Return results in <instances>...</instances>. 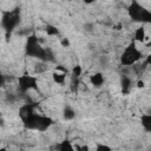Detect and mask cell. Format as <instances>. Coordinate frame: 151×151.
I'll list each match as a JSON object with an SVG mask.
<instances>
[{
  "label": "cell",
  "mask_w": 151,
  "mask_h": 151,
  "mask_svg": "<svg viewBox=\"0 0 151 151\" xmlns=\"http://www.w3.org/2000/svg\"><path fill=\"white\" fill-rule=\"evenodd\" d=\"M20 22V9L14 8L11 11H5L1 18V25L6 31V35H11V32Z\"/></svg>",
  "instance_id": "cell-3"
},
{
  "label": "cell",
  "mask_w": 151,
  "mask_h": 151,
  "mask_svg": "<svg viewBox=\"0 0 151 151\" xmlns=\"http://www.w3.org/2000/svg\"><path fill=\"white\" fill-rule=\"evenodd\" d=\"M41 114H38L35 112V106L32 104H26L20 109V117L27 129L37 130L38 120Z\"/></svg>",
  "instance_id": "cell-1"
},
{
  "label": "cell",
  "mask_w": 151,
  "mask_h": 151,
  "mask_svg": "<svg viewBox=\"0 0 151 151\" xmlns=\"http://www.w3.org/2000/svg\"><path fill=\"white\" fill-rule=\"evenodd\" d=\"M142 126L144 127V130L146 132L151 131V114L145 113L142 116Z\"/></svg>",
  "instance_id": "cell-11"
},
{
  "label": "cell",
  "mask_w": 151,
  "mask_h": 151,
  "mask_svg": "<svg viewBox=\"0 0 151 151\" xmlns=\"http://www.w3.org/2000/svg\"><path fill=\"white\" fill-rule=\"evenodd\" d=\"M5 84V77L2 74H0V86H2Z\"/></svg>",
  "instance_id": "cell-23"
},
{
  "label": "cell",
  "mask_w": 151,
  "mask_h": 151,
  "mask_svg": "<svg viewBox=\"0 0 151 151\" xmlns=\"http://www.w3.org/2000/svg\"><path fill=\"white\" fill-rule=\"evenodd\" d=\"M109 63H110V59H109L107 55H101V57H100V59H99V64H100V66L106 67V66L109 65Z\"/></svg>",
  "instance_id": "cell-18"
},
{
  "label": "cell",
  "mask_w": 151,
  "mask_h": 151,
  "mask_svg": "<svg viewBox=\"0 0 151 151\" xmlns=\"http://www.w3.org/2000/svg\"><path fill=\"white\" fill-rule=\"evenodd\" d=\"M81 73H83V68H81L80 65L73 66V68H72V76H73L74 79H78V78L81 76Z\"/></svg>",
  "instance_id": "cell-15"
},
{
  "label": "cell",
  "mask_w": 151,
  "mask_h": 151,
  "mask_svg": "<svg viewBox=\"0 0 151 151\" xmlns=\"http://www.w3.org/2000/svg\"><path fill=\"white\" fill-rule=\"evenodd\" d=\"M0 144H1V139H0Z\"/></svg>",
  "instance_id": "cell-27"
},
{
  "label": "cell",
  "mask_w": 151,
  "mask_h": 151,
  "mask_svg": "<svg viewBox=\"0 0 151 151\" xmlns=\"http://www.w3.org/2000/svg\"><path fill=\"white\" fill-rule=\"evenodd\" d=\"M26 53L29 57H34V58H38V59H40L42 61H46L47 50L41 47V45L39 42V38H37L34 34H32V35H29L27 38Z\"/></svg>",
  "instance_id": "cell-2"
},
{
  "label": "cell",
  "mask_w": 151,
  "mask_h": 151,
  "mask_svg": "<svg viewBox=\"0 0 151 151\" xmlns=\"http://www.w3.org/2000/svg\"><path fill=\"white\" fill-rule=\"evenodd\" d=\"M38 87V79L33 76H21L19 78V90L21 92H27L29 90H35Z\"/></svg>",
  "instance_id": "cell-6"
},
{
  "label": "cell",
  "mask_w": 151,
  "mask_h": 151,
  "mask_svg": "<svg viewBox=\"0 0 151 151\" xmlns=\"http://www.w3.org/2000/svg\"><path fill=\"white\" fill-rule=\"evenodd\" d=\"M137 87H138V88H144V87H145V83H144L143 80H138V81H137Z\"/></svg>",
  "instance_id": "cell-22"
},
{
  "label": "cell",
  "mask_w": 151,
  "mask_h": 151,
  "mask_svg": "<svg viewBox=\"0 0 151 151\" xmlns=\"http://www.w3.org/2000/svg\"><path fill=\"white\" fill-rule=\"evenodd\" d=\"M52 78H53V81L57 83V84H60L63 85L65 83V79H66V73H63V72H54L52 74Z\"/></svg>",
  "instance_id": "cell-12"
},
{
  "label": "cell",
  "mask_w": 151,
  "mask_h": 151,
  "mask_svg": "<svg viewBox=\"0 0 151 151\" xmlns=\"http://www.w3.org/2000/svg\"><path fill=\"white\" fill-rule=\"evenodd\" d=\"M140 58H142V52L132 42L124 50L122 58H120V61L124 66H131V65L136 64Z\"/></svg>",
  "instance_id": "cell-5"
},
{
  "label": "cell",
  "mask_w": 151,
  "mask_h": 151,
  "mask_svg": "<svg viewBox=\"0 0 151 151\" xmlns=\"http://www.w3.org/2000/svg\"><path fill=\"white\" fill-rule=\"evenodd\" d=\"M0 74H1V72H0Z\"/></svg>",
  "instance_id": "cell-28"
},
{
  "label": "cell",
  "mask_w": 151,
  "mask_h": 151,
  "mask_svg": "<svg viewBox=\"0 0 151 151\" xmlns=\"http://www.w3.org/2000/svg\"><path fill=\"white\" fill-rule=\"evenodd\" d=\"M58 151H76V149H74V145L70 140L65 139L58 145Z\"/></svg>",
  "instance_id": "cell-10"
},
{
  "label": "cell",
  "mask_w": 151,
  "mask_h": 151,
  "mask_svg": "<svg viewBox=\"0 0 151 151\" xmlns=\"http://www.w3.org/2000/svg\"><path fill=\"white\" fill-rule=\"evenodd\" d=\"M145 29L144 27H138L134 32V39L139 42H144V39H145Z\"/></svg>",
  "instance_id": "cell-13"
},
{
  "label": "cell",
  "mask_w": 151,
  "mask_h": 151,
  "mask_svg": "<svg viewBox=\"0 0 151 151\" xmlns=\"http://www.w3.org/2000/svg\"><path fill=\"white\" fill-rule=\"evenodd\" d=\"M60 44H61L64 47H68V46H70V40H68L67 38H63L61 41H60Z\"/></svg>",
  "instance_id": "cell-20"
},
{
  "label": "cell",
  "mask_w": 151,
  "mask_h": 151,
  "mask_svg": "<svg viewBox=\"0 0 151 151\" xmlns=\"http://www.w3.org/2000/svg\"><path fill=\"white\" fill-rule=\"evenodd\" d=\"M74 149H76V151H88V146H87V145H85V144H83V145L76 144Z\"/></svg>",
  "instance_id": "cell-19"
},
{
  "label": "cell",
  "mask_w": 151,
  "mask_h": 151,
  "mask_svg": "<svg viewBox=\"0 0 151 151\" xmlns=\"http://www.w3.org/2000/svg\"><path fill=\"white\" fill-rule=\"evenodd\" d=\"M113 28H114V29H120V28H122V24H118V25L113 26Z\"/></svg>",
  "instance_id": "cell-24"
},
{
  "label": "cell",
  "mask_w": 151,
  "mask_h": 151,
  "mask_svg": "<svg viewBox=\"0 0 151 151\" xmlns=\"http://www.w3.org/2000/svg\"><path fill=\"white\" fill-rule=\"evenodd\" d=\"M129 15L134 21H142V22H149L151 20V13L149 9H145L142 7V5L137 1H133L129 6Z\"/></svg>",
  "instance_id": "cell-4"
},
{
  "label": "cell",
  "mask_w": 151,
  "mask_h": 151,
  "mask_svg": "<svg viewBox=\"0 0 151 151\" xmlns=\"http://www.w3.org/2000/svg\"><path fill=\"white\" fill-rule=\"evenodd\" d=\"M46 33H47L48 35H57V34L59 33V31H58L57 27H54V26H52V25H47V26H46Z\"/></svg>",
  "instance_id": "cell-16"
},
{
  "label": "cell",
  "mask_w": 151,
  "mask_h": 151,
  "mask_svg": "<svg viewBox=\"0 0 151 151\" xmlns=\"http://www.w3.org/2000/svg\"><path fill=\"white\" fill-rule=\"evenodd\" d=\"M120 85H122V92H123L124 94H127V93H130V91H131L132 80H131L126 74H123V76H122Z\"/></svg>",
  "instance_id": "cell-8"
},
{
  "label": "cell",
  "mask_w": 151,
  "mask_h": 151,
  "mask_svg": "<svg viewBox=\"0 0 151 151\" xmlns=\"http://www.w3.org/2000/svg\"><path fill=\"white\" fill-rule=\"evenodd\" d=\"M104 76L100 73V72H97L94 74H92L90 77V83L94 86V87H100L103 84H104Z\"/></svg>",
  "instance_id": "cell-9"
},
{
  "label": "cell",
  "mask_w": 151,
  "mask_h": 151,
  "mask_svg": "<svg viewBox=\"0 0 151 151\" xmlns=\"http://www.w3.org/2000/svg\"><path fill=\"white\" fill-rule=\"evenodd\" d=\"M63 116H64V118H65L66 120H72V119L76 117V112H74V110H73L72 107L66 106V107L64 109Z\"/></svg>",
  "instance_id": "cell-14"
},
{
  "label": "cell",
  "mask_w": 151,
  "mask_h": 151,
  "mask_svg": "<svg viewBox=\"0 0 151 151\" xmlns=\"http://www.w3.org/2000/svg\"><path fill=\"white\" fill-rule=\"evenodd\" d=\"M93 24H85L84 25V28H85V31H87V32H91L92 29H93Z\"/></svg>",
  "instance_id": "cell-21"
},
{
  "label": "cell",
  "mask_w": 151,
  "mask_h": 151,
  "mask_svg": "<svg viewBox=\"0 0 151 151\" xmlns=\"http://www.w3.org/2000/svg\"><path fill=\"white\" fill-rule=\"evenodd\" d=\"M0 151H7L6 147H0Z\"/></svg>",
  "instance_id": "cell-26"
},
{
  "label": "cell",
  "mask_w": 151,
  "mask_h": 151,
  "mask_svg": "<svg viewBox=\"0 0 151 151\" xmlns=\"http://www.w3.org/2000/svg\"><path fill=\"white\" fill-rule=\"evenodd\" d=\"M94 151H112V149L106 145V144H103V143H97L96 145V150Z\"/></svg>",
  "instance_id": "cell-17"
},
{
  "label": "cell",
  "mask_w": 151,
  "mask_h": 151,
  "mask_svg": "<svg viewBox=\"0 0 151 151\" xmlns=\"http://www.w3.org/2000/svg\"><path fill=\"white\" fill-rule=\"evenodd\" d=\"M52 124V119L50 117H46V116H40L39 120H38V126H37V130L39 131H45L47 130Z\"/></svg>",
  "instance_id": "cell-7"
},
{
  "label": "cell",
  "mask_w": 151,
  "mask_h": 151,
  "mask_svg": "<svg viewBox=\"0 0 151 151\" xmlns=\"http://www.w3.org/2000/svg\"><path fill=\"white\" fill-rule=\"evenodd\" d=\"M4 125H5V122H4V119H2V118H1V117H0V126H1V127H2V126H4Z\"/></svg>",
  "instance_id": "cell-25"
}]
</instances>
